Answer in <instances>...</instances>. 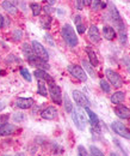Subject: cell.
<instances>
[{
    "label": "cell",
    "instance_id": "cell-35",
    "mask_svg": "<svg viewBox=\"0 0 130 156\" xmlns=\"http://www.w3.org/2000/svg\"><path fill=\"white\" fill-rule=\"evenodd\" d=\"M124 60V64H125V66L128 67V71L130 72V58L129 57H125V58L123 59Z\"/></svg>",
    "mask_w": 130,
    "mask_h": 156
},
{
    "label": "cell",
    "instance_id": "cell-10",
    "mask_svg": "<svg viewBox=\"0 0 130 156\" xmlns=\"http://www.w3.org/2000/svg\"><path fill=\"white\" fill-rule=\"evenodd\" d=\"M72 94H73V98H74L76 106H79V107H81V108L90 107L88 100H87V98H86L81 91H79V90H73Z\"/></svg>",
    "mask_w": 130,
    "mask_h": 156
},
{
    "label": "cell",
    "instance_id": "cell-31",
    "mask_svg": "<svg viewBox=\"0 0 130 156\" xmlns=\"http://www.w3.org/2000/svg\"><path fill=\"white\" fill-rule=\"evenodd\" d=\"M23 51H24V52H25V54H28V55H30V54H32V53H34L32 48H30V46H29L28 43H24V44H23Z\"/></svg>",
    "mask_w": 130,
    "mask_h": 156
},
{
    "label": "cell",
    "instance_id": "cell-20",
    "mask_svg": "<svg viewBox=\"0 0 130 156\" xmlns=\"http://www.w3.org/2000/svg\"><path fill=\"white\" fill-rule=\"evenodd\" d=\"M124 98H125V94L123 91H116L111 96V102L115 105H121L123 103Z\"/></svg>",
    "mask_w": 130,
    "mask_h": 156
},
{
    "label": "cell",
    "instance_id": "cell-32",
    "mask_svg": "<svg viewBox=\"0 0 130 156\" xmlns=\"http://www.w3.org/2000/svg\"><path fill=\"white\" fill-rule=\"evenodd\" d=\"M78 154H79L80 156L88 155V154H87V150L85 149V147H84V145H79V147H78Z\"/></svg>",
    "mask_w": 130,
    "mask_h": 156
},
{
    "label": "cell",
    "instance_id": "cell-17",
    "mask_svg": "<svg viewBox=\"0 0 130 156\" xmlns=\"http://www.w3.org/2000/svg\"><path fill=\"white\" fill-rule=\"evenodd\" d=\"M15 131V126L8 124V122H5V124H0V136H8V135H12Z\"/></svg>",
    "mask_w": 130,
    "mask_h": 156
},
{
    "label": "cell",
    "instance_id": "cell-1",
    "mask_svg": "<svg viewBox=\"0 0 130 156\" xmlns=\"http://www.w3.org/2000/svg\"><path fill=\"white\" fill-rule=\"evenodd\" d=\"M110 13H111V20L116 27V29L118 30L119 37H121V42L125 43L127 42V29H125V24L122 20L121 15L118 13L116 6L113 4H110Z\"/></svg>",
    "mask_w": 130,
    "mask_h": 156
},
{
    "label": "cell",
    "instance_id": "cell-26",
    "mask_svg": "<svg viewBox=\"0 0 130 156\" xmlns=\"http://www.w3.org/2000/svg\"><path fill=\"white\" fill-rule=\"evenodd\" d=\"M105 6H106V2H105V1H103V0H94V2H93V5H92V10H94V11L102 10V9H104Z\"/></svg>",
    "mask_w": 130,
    "mask_h": 156
},
{
    "label": "cell",
    "instance_id": "cell-28",
    "mask_svg": "<svg viewBox=\"0 0 130 156\" xmlns=\"http://www.w3.org/2000/svg\"><path fill=\"white\" fill-rule=\"evenodd\" d=\"M90 150H91V154H92V155H95V156L104 155V153H103L100 149H98L97 147H94V145H91V147H90Z\"/></svg>",
    "mask_w": 130,
    "mask_h": 156
},
{
    "label": "cell",
    "instance_id": "cell-5",
    "mask_svg": "<svg viewBox=\"0 0 130 156\" xmlns=\"http://www.w3.org/2000/svg\"><path fill=\"white\" fill-rule=\"evenodd\" d=\"M105 75H106L108 80L110 82V84L113 85L115 88H121V87H122V83H123L122 77H121L116 71H113L111 69H106V70H105Z\"/></svg>",
    "mask_w": 130,
    "mask_h": 156
},
{
    "label": "cell",
    "instance_id": "cell-34",
    "mask_svg": "<svg viewBox=\"0 0 130 156\" xmlns=\"http://www.w3.org/2000/svg\"><path fill=\"white\" fill-rule=\"evenodd\" d=\"M76 30H78L79 34H84V33H85V25H84L82 23L76 24Z\"/></svg>",
    "mask_w": 130,
    "mask_h": 156
},
{
    "label": "cell",
    "instance_id": "cell-11",
    "mask_svg": "<svg viewBox=\"0 0 130 156\" xmlns=\"http://www.w3.org/2000/svg\"><path fill=\"white\" fill-rule=\"evenodd\" d=\"M35 101L34 98H19L16 100V106L20 108V109H28V108H31L34 106Z\"/></svg>",
    "mask_w": 130,
    "mask_h": 156
},
{
    "label": "cell",
    "instance_id": "cell-3",
    "mask_svg": "<svg viewBox=\"0 0 130 156\" xmlns=\"http://www.w3.org/2000/svg\"><path fill=\"white\" fill-rule=\"evenodd\" d=\"M62 36L65 41L71 46V47H75L78 44V36L75 34V30L72 28V25L69 24H65L62 27Z\"/></svg>",
    "mask_w": 130,
    "mask_h": 156
},
{
    "label": "cell",
    "instance_id": "cell-37",
    "mask_svg": "<svg viewBox=\"0 0 130 156\" xmlns=\"http://www.w3.org/2000/svg\"><path fill=\"white\" fill-rule=\"evenodd\" d=\"M93 0H82V4L85 5V6H90L91 4H92Z\"/></svg>",
    "mask_w": 130,
    "mask_h": 156
},
{
    "label": "cell",
    "instance_id": "cell-16",
    "mask_svg": "<svg viewBox=\"0 0 130 156\" xmlns=\"http://www.w3.org/2000/svg\"><path fill=\"white\" fill-rule=\"evenodd\" d=\"M85 112H86L87 117L90 119L91 125H92L93 127H98L99 126V118L97 117V114L90 109V107H85Z\"/></svg>",
    "mask_w": 130,
    "mask_h": 156
},
{
    "label": "cell",
    "instance_id": "cell-15",
    "mask_svg": "<svg viewBox=\"0 0 130 156\" xmlns=\"http://www.w3.org/2000/svg\"><path fill=\"white\" fill-rule=\"evenodd\" d=\"M88 37L90 40L94 42V43H97V42H99L100 41V34H99V30H98V28L95 27V25H91L90 27V29H88Z\"/></svg>",
    "mask_w": 130,
    "mask_h": 156
},
{
    "label": "cell",
    "instance_id": "cell-24",
    "mask_svg": "<svg viewBox=\"0 0 130 156\" xmlns=\"http://www.w3.org/2000/svg\"><path fill=\"white\" fill-rule=\"evenodd\" d=\"M99 84H100V88H102V90H103L104 93H110V90H111L110 82H108V80H105V79H100Z\"/></svg>",
    "mask_w": 130,
    "mask_h": 156
},
{
    "label": "cell",
    "instance_id": "cell-18",
    "mask_svg": "<svg viewBox=\"0 0 130 156\" xmlns=\"http://www.w3.org/2000/svg\"><path fill=\"white\" fill-rule=\"evenodd\" d=\"M103 34H104V37L108 41H112L116 37V30L112 27H109V25H105L103 28Z\"/></svg>",
    "mask_w": 130,
    "mask_h": 156
},
{
    "label": "cell",
    "instance_id": "cell-2",
    "mask_svg": "<svg viewBox=\"0 0 130 156\" xmlns=\"http://www.w3.org/2000/svg\"><path fill=\"white\" fill-rule=\"evenodd\" d=\"M73 115H72V119L74 121L75 126L78 130L80 131H84L87 126V115L85 114V112L81 109V107L76 108V109H73Z\"/></svg>",
    "mask_w": 130,
    "mask_h": 156
},
{
    "label": "cell",
    "instance_id": "cell-29",
    "mask_svg": "<svg viewBox=\"0 0 130 156\" xmlns=\"http://www.w3.org/2000/svg\"><path fill=\"white\" fill-rule=\"evenodd\" d=\"M20 75L24 77V79H26L28 82H31V76H30V72H29L26 69H20Z\"/></svg>",
    "mask_w": 130,
    "mask_h": 156
},
{
    "label": "cell",
    "instance_id": "cell-23",
    "mask_svg": "<svg viewBox=\"0 0 130 156\" xmlns=\"http://www.w3.org/2000/svg\"><path fill=\"white\" fill-rule=\"evenodd\" d=\"M81 64H82V66L85 67V70H86V71H87V72L91 75V77H92V78L95 77V72H94V70L92 69V65H91V64H90L87 60H82V61H81Z\"/></svg>",
    "mask_w": 130,
    "mask_h": 156
},
{
    "label": "cell",
    "instance_id": "cell-38",
    "mask_svg": "<svg viewBox=\"0 0 130 156\" xmlns=\"http://www.w3.org/2000/svg\"><path fill=\"white\" fill-rule=\"evenodd\" d=\"M4 27V17H2V15H0V29Z\"/></svg>",
    "mask_w": 130,
    "mask_h": 156
},
{
    "label": "cell",
    "instance_id": "cell-7",
    "mask_svg": "<svg viewBox=\"0 0 130 156\" xmlns=\"http://www.w3.org/2000/svg\"><path fill=\"white\" fill-rule=\"evenodd\" d=\"M28 61H29V64H30L31 66L39 67V69H42V70H49V69H50V66L47 64V61L43 60V59L38 58L35 53L28 55Z\"/></svg>",
    "mask_w": 130,
    "mask_h": 156
},
{
    "label": "cell",
    "instance_id": "cell-39",
    "mask_svg": "<svg viewBox=\"0 0 130 156\" xmlns=\"http://www.w3.org/2000/svg\"><path fill=\"white\" fill-rule=\"evenodd\" d=\"M44 11L48 12V13H50V12H52V9H50L49 6H45V7H44Z\"/></svg>",
    "mask_w": 130,
    "mask_h": 156
},
{
    "label": "cell",
    "instance_id": "cell-41",
    "mask_svg": "<svg viewBox=\"0 0 130 156\" xmlns=\"http://www.w3.org/2000/svg\"><path fill=\"white\" fill-rule=\"evenodd\" d=\"M76 2H78V9H79V10H81V4H80V0H76Z\"/></svg>",
    "mask_w": 130,
    "mask_h": 156
},
{
    "label": "cell",
    "instance_id": "cell-14",
    "mask_svg": "<svg viewBox=\"0 0 130 156\" xmlns=\"http://www.w3.org/2000/svg\"><path fill=\"white\" fill-rule=\"evenodd\" d=\"M34 75H35V77L37 78V79H43V80H45V82H48V83H53V82H54V78L52 77L50 75H48V73L45 72V70L37 69V70H35Z\"/></svg>",
    "mask_w": 130,
    "mask_h": 156
},
{
    "label": "cell",
    "instance_id": "cell-22",
    "mask_svg": "<svg viewBox=\"0 0 130 156\" xmlns=\"http://www.w3.org/2000/svg\"><path fill=\"white\" fill-rule=\"evenodd\" d=\"M38 94L42 96H47L48 91H47V85H45V80L43 79H38Z\"/></svg>",
    "mask_w": 130,
    "mask_h": 156
},
{
    "label": "cell",
    "instance_id": "cell-6",
    "mask_svg": "<svg viewBox=\"0 0 130 156\" xmlns=\"http://www.w3.org/2000/svg\"><path fill=\"white\" fill-rule=\"evenodd\" d=\"M111 129L113 130V132L118 136L123 137L125 139H130V131L119 121H112Z\"/></svg>",
    "mask_w": 130,
    "mask_h": 156
},
{
    "label": "cell",
    "instance_id": "cell-12",
    "mask_svg": "<svg viewBox=\"0 0 130 156\" xmlns=\"http://www.w3.org/2000/svg\"><path fill=\"white\" fill-rule=\"evenodd\" d=\"M41 117L43 119H47V120H54L57 118V111L55 107H47L45 109L42 111Z\"/></svg>",
    "mask_w": 130,
    "mask_h": 156
},
{
    "label": "cell",
    "instance_id": "cell-40",
    "mask_svg": "<svg viewBox=\"0 0 130 156\" xmlns=\"http://www.w3.org/2000/svg\"><path fill=\"white\" fill-rule=\"evenodd\" d=\"M47 2H48L49 5H54V2H55V0H47Z\"/></svg>",
    "mask_w": 130,
    "mask_h": 156
},
{
    "label": "cell",
    "instance_id": "cell-27",
    "mask_svg": "<svg viewBox=\"0 0 130 156\" xmlns=\"http://www.w3.org/2000/svg\"><path fill=\"white\" fill-rule=\"evenodd\" d=\"M65 109H66V112H68V113H72V112H73V105H72V102L69 101V98L67 96V94L65 95Z\"/></svg>",
    "mask_w": 130,
    "mask_h": 156
},
{
    "label": "cell",
    "instance_id": "cell-42",
    "mask_svg": "<svg viewBox=\"0 0 130 156\" xmlns=\"http://www.w3.org/2000/svg\"><path fill=\"white\" fill-rule=\"evenodd\" d=\"M4 108H5V106H4V103H2V102H0V112H1V111H2Z\"/></svg>",
    "mask_w": 130,
    "mask_h": 156
},
{
    "label": "cell",
    "instance_id": "cell-9",
    "mask_svg": "<svg viewBox=\"0 0 130 156\" xmlns=\"http://www.w3.org/2000/svg\"><path fill=\"white\" fill-rule=\"evenodd\" d=\"M32 51H34V53L37 55L38 58L43 59L45 61L49 59V54H48L47 49L37 41H32Z\"/></svg>",
    "mask_w": 130,
    "mask_h": 156
},
{
    "label": "cell",
    "instance_id": "cell-13",
    "mask_svg": "<svg viewBox=\"0 0 130 156\" xmlns=\"http://www.w3.org/2000/svg\"><path fill=\"white\" fill-rule=\"evenodd\" d=\"M115 113L121 119H129L130 118V109L125 106H117L115 108Z\"/></svg>",
    "mask_w": 130,
    "mask_h": 156
},
{
    "label": "cell",
    "instance_id": "cell-25",
    "mask_svg": "<svg viewBox=\"0 0 130 156\" xmlns=\"http://www.w3.org/2000/svg\"><path fill=\"white\" fill-rule=\"evenodd\" d=\"M30 9L32 10V15L36 17V16H39V13H41V11H42V7H41V5L37 4V2H32V4H30Z\"/></svg>",
    "mask_w": 130,
    "mask_h": 156
},
{
    "label": "cell",
    "instance_id": "cell-21",
    "mask_svg": "<svg viewBox=\"0 0 130 156\" xmlns=\"http://www.w3.org/2000/svg\"><path fill=\"white\" fill-rule=\"evenodd\" d=\"M2 9H4L6 12H8V13H12V15L17 13V7H16L15 5H12L8 0H4V1H2Z\"/></svg>",
    "mask_w": 130,
    "mask_h": 156
},
{
    "label": "cell",
    "instance_id": "cell-33",
    "mask_svg": "<svg viewBox=\"0 0 130 156\" xmlns=\"http://www.w3.org/2000/svg\"><path fill=\"white\" fill-rule=\"evenodd\" d=\"M24 119H25V117H24L23 113H15V114H13V120H15V121L20 122V121H23Z\"/></svg>",
    "mask_w": 130,
    "mask_h": 156
},
{
    "label": "cell",
    "instance_id": "cell-4",
    "mask_svg": "<svg viewBox=\"0 0 130 156\" xmlns=\"http://www.w3.org/2000/svg\"><path fill=\"white\" fill-rule=\"evenodd\" d=\"M67 70H68V72L75 77L76 79H79V80H81V82H86L87 80V75H86V72H85V70L81 67V66H79V65H69L68 67H67Z\"/></svg>",
    "mask_w": 130,
    "mask_h": 156
},
{
    "label": "cell",
    "instance_id": "cell-30",
    "mask_svg": "<svg viewBox=\"0 0 130 156\" xmlns=\"http://www.w3.org/2000/svg\"><path fill=\"white\" fill-rule=\"evenodd\" d=\"M22 36H23V33H22V30H19V29H16L15 31H13V40L15 41H19V40L22 39Z\"/></svg>",
    "mask_w": 130,
    "mask_h": 156
},
{
    "label": "cell",
    "instance_id": "cell-36",
    "mask_svg": "<svg viewBox=\"0 0 130 156\" xmlns=\"http://www.w3.org/2000/svg\"><path fill=\"white\" fill-rule=\"evenodd\" d=\"M73 20L75 22V24H79V23H81V17L79 15H76V16H74V20Z\"/></svg>",
    "mask_w": 130,
    "mask_h": 156
},
{
    "label": "cell",
    "instance_id": "cell-19",
    "mask_svg": "<svg viewBox=\"0 0 130 156\" xmlns=\"http://www.w3.org/2000/svg\"><path fill=\"white\" fill-rule=\"evenodd\" d=\"M86 53H87V55H88V58H90L91 65H92V66H98L99 60H98V58H97V54L94 53V51H93L90 46L86 47Z\"/></svg>",
    "mask_w": 130,
    "mask_h": 156
},
{
    "label": "cell",
    "instance_id": "cell-8",
    "mask_svg": "<svg viewBox=\"0 0 130 156\" xmlns=\"http://www.w3.org/2000/svg\"><path fill=\"white\" fill-rule=\"evenodd\" d=\"M49 94L52 96L53 102L56 105H61L62 103V94H61V89L60 87H57L55 83H49Z\"/></svg>",
    "mask_w": 130,
    "mask_h": 156
}]
</instances>
